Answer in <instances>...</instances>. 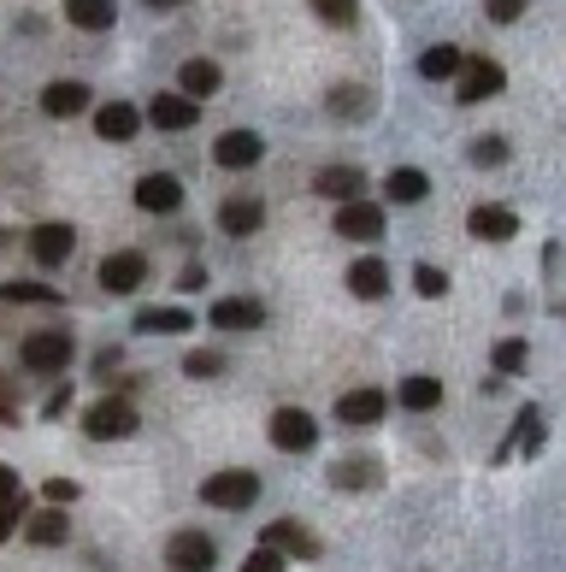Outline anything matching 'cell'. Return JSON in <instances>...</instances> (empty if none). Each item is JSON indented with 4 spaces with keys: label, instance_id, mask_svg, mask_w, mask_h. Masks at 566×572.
<instances>
[{
    "label": "cell",
    "instance_id": "6da1fadb",
    "mask_svg": "<svg viewBox=\"0 0 566 572\" xmlns=\"http://www.w3.org/2000/svg\"><path fill=\"white\" fill-rule=\"evenodd\" d=\"M83 431H89L95 443H125L142 431V413H136L130 395H95V402L83 407Z\"/></svg>",
    "mask_w": 566,
    "mask_h": 572
},
{
    "label": "cell",
    "instance_id": "7a4b0ae2",
    "mask_svg": "<svg viewBox=\"0 0 566 572\" xmlns=\"http://www.w3.org/2000/svg\"><path fill=\"white\" fill-rule=\"evenodd\" d=\"M201 501L218 513H243L260 501V473H248V466H225V473H213L207 484H201Z\"/></svg>",
    "mask_w": 566,
    "mask_h": 572
},
{
    "label": "cell",
    "instance_id": "3957f363",
    "mask_svg": "<svg viewBox=\"0 0 566 572\" xmlns=\"http://www.w3.org/2000/svg\"><path fill=\"white\" fill-rule=\"evenodd\" d=\"M72 360H77V342L65 337V331H30L19 342V367L36 372V378H60Z\"/></svg>",
    "mask_w": 566,
    "mask_h": 572
},
{
    "label": "cell",
    "instance_id": "277c9868",
    "mask_svg": "<svg viewBox=\"0 0 566 572\" xmlns=\"http://www.w3.org/2000/svg\"><path fill=\"white\" fill-rule=\"evenodd\" d=\"M502 89H508V72H502L490 54H467V60H460V77H455V100H460V107L495 100Z\"/></svg>",
    "mask_w": 566,
    "mask_h": 572
},
{
    "label": "cell",
    "instance_id": "5b68a950",
    "mask_svg": "<svg viewBox=\"0 0 566 572\" xmlns=\"http://www.w3.org/2000/svg\"><path fill=\"white\" fill-rule=\"evenodd\" d=\"M384 231H389L384 201H372V195L337 201V236L342 242H384Z\"/></svg>",
    "mask_w": 566,
    "mask_h": 572
},
{
    "label": "cell",
    "instance_id": "8992f818",
    "mask_svg": "<svg viewBox=\"0 0 566 572\" xmlns=\"http://www.w3.org/2000/svg\"><path fill=\"white\" fill-rule=\"evenodd\" d=\"M266 437L278 455H313L319 448V420L307 407H278L271 413V425H266Z\"/></svg>",
    "mask_w": 566,
    "mask_h": 572
},
{
    "label": "cell",
    "instance_id": "52a82bcc",
    "mask_svg": "<svg viewBox=\"0 0 566 572\" xmlns=\"http://www.w3.org/2000/svg\"><path fill=\"white\" fill-rule=\"evenodd\" d=\"M95 284L107 289V296H136V289H148V254L142 248H113L100 259Z\"/></svg>",
    "mask_w": 566,
    "mask_h": 572
},
{
    "label": "cell",
    "instance_id": "ba28073f",
    "mask_svg": "<svg viewBox=\"0 0 566 572\" xmlns=\"http://www.w3.org/2000/svg\"><path fill=\"white\" fill-rule=\"evenodd\" d=\"M165 566L171 572H213L218 566V543L207 531L183 526V531H171V543H165Z\"/></svg>",
    "mask_w": 566,
    "mask_h": 572
},
{
    "label": "cell",
    "instance_id": "9c48e42d",
    "mask_svg": "<svg viewBox=\"0 0 566 572\" xmlns=\"http://www.w3.org/2000/svg\"><path fill=\"white\" fill-rule=\"evenodd\" d=\"M384 413H389L384 384H354V390H342V395H337V420H342V425H354V431L384 425Z\"/></svg>",
    "mask_w": 566,
    "mask_h": 572
},
{
    "label": "cell",
    "instance_id": "30bf717a",
    "mask_svg": "<svg viewBox=\"0 0 566 572\" xmlns=\"http://www.w3.org/2000/svg\"><path fill=\"white\" fill-rule=\"evenodd\" d=\"M195 118H201V100H189V95H178V89H165V95H153V100H148L142 125L165 130V136H183V130H195Z\"/></svg>",
    "mask_w": 566,
    "mask_h": 572
},
{
    "label": "cell",
    "instance_id": "8fae6325",
    "mask_svg": "<svg viewBox=\"0 0 566 572\" xmlns=\"http://www.w3.org/2000/svg\"><path fill=\"white\" fill-rule=\"evenodd\" d=\"M467 236L472 242H513V236H520V213L502 206V201H478L467 213Z\"/></svg>",
    "mask_w": 566,
    "mask_h": 572
},
{
    "label": "cell",
    "instance_id": "7c38bea8",
    "mask_svg": "<svg viewBox=\"0 0 566 572\" xmlns=\"http://www.w3.org/2000/svg\"><path fill=\"white\" fill-rule=\"evenodd\" d=\"M136 206L153 219H171L183 206V178H171V171H148V178H136Z\"/></svg>",
    "mask_w": 566,
    "mask_h": 572
},
{
    "label": "cell",
    "instance_id": "4fadbf2b",
    "mask_svg": "<svg viewBox=\"0 0 566 572\" xmlns=\"http://www.w3.org/2000/svg\"><path fill=\"white\" fill-rule=\"evenodd\" d=\"M260 160H266V136L260 130H225L213 142V166H225V171H248Z\"/></svg>",
    "mask_w": 566,
    "mask_h": 572
},
{
    "label": "cell",
    "instance_id": "5bb4252c",
    "mask_svg": "<svg viewBox=\"0 0 566 572\" xmlns=\"http://www.w3.org/2000/svg\"><path fill=\"white\" fill-rule=\"evenodd\" d=\"M260 543L278 554H296V561H319V549H324L301 519H271V526H260Z\"/></svg>",
    "mask_w": 566,
    "mask_h": 572
},
{
    "label": "cell",
    "instance_id": "9a60e30c",
    "mask_svg": "<svg viewBox=\"0 0 566 572\" xmlns=\"http://www.w3.org/2000/svg\"><path fill=\"white\" fill-rule=\"evenodd\" d=\"M95 136L100 142H136V136H142V107H136V100H100Z\"/></svg>",
    "mask_w": 566,
    "mask_h": 572
},
{
    "label": "cell",
    "instance_id": "2e32d148",
    "mask_svg": "<svg viewBox=\"0 0 566 572\" xmlns=\"http://www.w3.org/2000/svg\"><path fill=\"white\" fill-rule=\"evenodd\" d=\"M213 331H225V337H243V331H260L266 325V301H254V296H225V301H213Z\"/></svg>",
    "mask_w": 566,
    "mask_h": 572
},
{
    "label": "cell",
    "instance_id": "e0dca14e",
    "mask_svg": "<svg viewBox=\"0 0 566 572\" xmlns=\"http://www.w3.org/2000/svg\"><path fill=\"white\" fill-rule=\"evenodd\" d=\"M72 248H77V224H65V219L36 224V231H30V254H36V266H65Z\"/></svg>",
    "mask_w": 566,
    "mask_h": 572
},
{
    "label": "cell",
    "instance_id": "ac0fdd59",
    "mask_svg": "<svg viewBox=\"0 0 566 572\" xmlns=\"http://www.w3.org/2000/svg\"><path fill=\"white\" fill-rule=\"evenodd\" d=\"M342 284H349V296H360V301H384L389 296V259L384 254H360Z\"/></svg>",
    "mask_w": 566,
    "mask_h": 572
},
{
    "label": "cell",
    "instance_id": "d6986e66",
    "mask_svg": "<svg viewBox=\"0 0 566 572\" xmlns=\"http://www.w3.org/2000/svg\"><path fill=\"white\" fill-rule=\"evenodd\" d=\"M260 224H266V201H260V195H231L225 206H218V231L236 236V242L254 236Z\"/></svg>",
    "mask_w": 566,
    "mask_h": 572
},
{
    "label": "cell",
    "instance_id": "ffe728a7",
    "mask_svg": "<svg viewBox=\"0 0 566 572\" xmlns=\"http://www.w3.org/2000/svg\"><path fill=\"white\" fill-rule=\"evenodd\" d=\"M313 195H324V201L366 195V171H360V166H319L313 171Z\"/></svg>",
    "mask_w": 566,
    "mask_h": 572
},
{
    "label": "cell",
    "instance_id": "44dd1931",
    "mask_svg": "<svg viewBox=\"0 0 566 572\" xmlns=\"http://www.w3.org/2000/svg\"><path fill=\"white\" fill-rule=\"evenodd\" d=\"M24 537H30L36 549L72 543V513H65V508H47V501H42V513H24Z\"/></svg>",
    "mask_w": 566,
    "mask_h": 572
},
{
    "label": "cell",
    "instance_id": "7402d4cb",
    "mask_svg": "<svg viewBox=\"0 0 566 572\" xmlns=\"http://www.w3.org/2000/svg\"><path fill=\"white\" fill-rule=\"evenodd\" d=\"M89 83H77V77H60V83H47L42 89V113L47 118H77L83 107H89Z\"/></svg>",
    "mask_w": 566,
    "mask_h": 572
},
{
    "label": "cell",
    "instance_id": "603a6c76",
    "mask_svg": "<svg viewBox=\"0 0 566 572\" xmlns=\"http://www.w3.org/2000/svg\"><path fill=\"white\" fill-rule=\"evenodd\" d=\"M218 83H225V72H218L213 60H201V54L178 65V95H189V100H213Z\"/></svg>",
    "mask_w": 566,
    "mask_h": 572
},
{
    "label": "cell",
    "instance_id": "cb8c5ba5",
    "mask_svg": "<svg viewBox=\"0 0 566 572\" xmlns=\"http://www.w3.org/2000/svg\"><path fill=\"white\" fill-rule=\"evenodd\" d=\"M396 402H402L407 413H437V407H442V378H431V372H414V378H402Z\"/></svg>",
    "mask_w": 566,
    "mask_h": 572
},
{
    "label": "cell",
    "instance_id": "d4e9b609",
    "mask_svg": "<svg viewBox=\"0 0 566 572\" xmlns=\"http://www.w3.org/2000/svg\"><path fill=\"white\" fill-rule=\"evenodd\" d=\"M384 195L396 201V206H419L425 195H431V178H425L419 166H396V171L384 178Z\"/></svg>",
    "mask_w": 566,
    "mask_h": 572
},
{
    "label": "cell",
    "instance_id": "484cf974",
    "mask_svg": "<svg viewBox=\"0 0 566 572\" xmlns=\"http://www.w3.org/2000/svg\"><path fill=\"white\" fill-rule=\"evenodd\" d=\"M65 24L72 30H113L118 0H65Z\"/></svg>",
    "mask_w": 566,
    "mask_h": 572
},
{
    "label": "cell",
    "instance_id": "4316f807",
    "mask_svg": "<svg viewBox=\"0 0 566 572\" xmlns=\"http://www.w3.org/2000/svg\"><path fill=\"white\" fill-rule=\"evenodd\" d=\"M460 60H467V54H460L455 42H431L419 54V77L425 83H449V77H460Z\"/></svg>",
    "mask_w": 566,
    "mask_h": 572
},
{
    "label": "cell",
    "instance_id": "83f0119b",
    "mask_svg": "<svg viewBox=\"0 0 566 572\" xmlns=\"http://www.w3.org/2000/svg\"><path fill=\"white\" fill-rule=\"evenodd\" d=\"M136 331L178 337V331H195V314H189V307H142V314H136Z\"/></svg>",
    "mask_w": 566,
    "mask_h": 572
},
{
    "label": "cell",
    "instance_id": "f1b7e54d",
    "mask_svg": "<svg viewBox=\"0 0 566 572\" xmlns=\"http://www.w3.org/2000/svg\"><path fill=\"white\" fill-rule=\"evenodd\" d=\"M490 367H495V378L525 372V367H531V342H525V337H502V342L490 349Z\"/></svg>",
    "mask_w": 566,
    "mask_h": 572
},
{
    "label": "cell",
    "instance_id": "f546056e",
    "mask_svg": "<svg viewBox=\"0 0 566 572\" xmlns=\"http://www.w3.org/2000/svg\"><path fill=\"white\" fill-rule=\"evenodd\" d=\"M0 301L7 307H42V301H60V289L30 284V277H12V284H0Z\"/></svg>",
    "mask_w": 566,
    "mask_h": 572
},
{
    "label": "cell",
    "instance_id": "4dcf8cb0",
    "mask_svg": "<svg viewBox=\"0 0 566 572\" xmlns=\"http://www.w3.org/2000/svg\"><path fill=\"white\" fill-rule=\"evenodd\" d=\"M372 473H377V460L372 455H354V460H337L331 466V484H342V490H366Z\"/></svg>",
    "mask_w": 566,
    "mask_h": 572
},
{
    "label": "cell",
    "instance_id": "1f68e13d",
    "mask_svg": "<svg viewBox=\"0 0 566 572\" xmlns=\"http://www.w3.org/2000/svg\"><path fill=\"white\" fill-rule=\"evenodd\" d=\"M225 372H231L225 349H189L183 354V378H225Z\"/></svg>",
    "mask_w": 566,
    "mask_h": 572
},
{
    "label": "cell",
    "instance_id": "d6a6232c",
    "mask_svg": "<svg viewBox=\"0 0 566 572\" xmlns=\"http://www.w3.org/2000/svg\"><path fill=\"white\" fill-rule=\"evenodd\" d=\"M319 24H337V30H354L360 24V0H307Z\"/></svg>",
    "mask_w": 566,
    "mask_h": 572
},
{
    "label": "cell",
    "instance_id": "836d02e7",
    "mask_svg": "<svg viewBox=\"0 0 566 572\" xmlns=\"http://www.w3.org/2000/svg\"><path fill=\"white\" fill-rule=\"evenodd\" d=\"M331 113H342V118H372V95L360 89V83H337V89H331Z\"/></svg>",
    "mask_w": 566,
    "mask_h": 572
},
{
    "label": "cell",
    "instance_id": "e575fe53",
    "mask_svg": "<svg viewBox=\"0 0 566 572\" xmlns=\"http://www.w3.org/2000/svg\"><path fill=\"white\" fill-rule=\"evenodd\" d=\"M513 443H520L525 455H537V443H543V407H520V420H513Z\"/></svg>",
    "mask_w": 566,
    "mask_h": 572
},
{
    "label": "cell",
    "instance_id": "d590c367",
    "mask_svg": "<svg viewBox=\"0 0 566 572\" xmlns=\"http://www.w3.org/2000/svg\"><path fill=\"white\" fill-rule=\"evenodd\" d=\"M414 289L425 301H442V296H449V272H442V266H414Z\"/></svg>",
    "mask_w": 566,
    "mask_h": 572
},
{
    "label": "cell",
    "instance_id": "8d00e7d4",
    "mask_svg": "<svg viewBox=\"0 0 566 572\" xmlns=\"http://www.w3.org/2000/svg\"><path fill=\"white\" fill-rule=\"evenodd\" d=\"M467 160L472 166H508V142L502 136H478V142L467 148Z\"/></svg>",
    "mask_w": 566,
    "mask_h": 572
},
{
    "label": "cell",
    "instance_id": "74e56055",
    "mask_svg": "<svg viewBox=\"0 0 566 572\" xmlns=\"http://www.w3.org/2000/svg\"><path fill=\"white\" fill-rule=\"evenodd\" d=\"M42 501H47V508H72V501H77V478H47Z\"/></svg>",
    "mask_w": 566,
    "mask_h": 572
},
{
    "label": "cell",
    "instance_id": "f35d334b",
    "mask_svg": "<svg viewBox=\"0 0 566 572\" xmlns=\"http://www.w3.org/2000/svg\"><path fill=\"white\" fill-rule=\"evenodd\" d=\"M243 572H289V554H278V549H254L248 561H243Z\"/></svg>",
    "mask_w": 566,
    "mask_h": 572
},
{
    "label": "cell",
    "instance_id": "ab89813d",
    "mask_svg": "<svg viewBox=\"0 0 566 572\" xmlns=\"http://www.w3.org/2000/svg\"><path fill=\"white\" fill-rule=\"evenodd\" d=\"M525 7H531V0H484L490 24H520V19H525Z\"/></svg>",
    "mask_w": 566,
    "mask_h": 572
},
{
    "label": "cell",
    "instance_id": "60d3db41",
    "mask_svg": "<svg viewBox=\"0 0 566 572\" xmlns=\"http://www.w3.org/2000/svg\"><path fill=\"white\" fill-rule=\"evenodd\" d=\"M19 531H24V501L12 496L7 508H0V543H7V537H19Z\"/></svg>",
    "mask_w": 566,
    "mask_h": 572
},
{
    "label": "cell",
    "instance_id": "b9f144b4",
    "mask_svg": "<svg viewBox=\"0 0 566 572\" xmlns=\"http://www.w3.org/2000/svg\"><path fill=\"white\" fill-rule=\"evenodd\" d=\"M12 425H19V402H12V390L0 384V431H12Z\"/></svg>",
    "mask_w": 566,
    "mask_h": 572
},
{
    "label": "cell",
    "instance_id": "7bdbcfd3",
    "mask_svg": "<svg viewBox=\"0 0 566 572\" xmlns=\"http://www.w3.org/2000/svg\"><path fill=\"white\" fill-rule=\"evenodd\" d=\"M65 407H72V390H65V384H60L54 395H47V407H42V413H47V420H60V413H65Z\"/></svg>",
    "mask_w": 566,
    "mask_h": 572
},
{
    "label": "cell",
    "instance_id": "ee69618b",
    "mask_svg": "<svg viewBox=\"0 0 566 572\" xmlns=\"http://www.w3.org/2000/svg\"><path fill=\"white\" fill-rule=\"evenodd\" d=\"M12 496H19V473H12V466H0V508H7Z\"/></svg>",
    "mask_w": 566,
    "mask_h": 572
},
{
    "label": "cell",
    "instance_id": "f6af8a7d",
    "mask_svg": "<svg viewBox=\"0 0 566 572\" xmlns=\"http://www.w3.org/2000/svg\"><path fill=\"white\" fill-rule=\"evenodd\" d=\"M207 284V266H183V277H178V289H201Z\"/></svg>",
    "mask_w": 566,
    "mask_h": 572
},
{
    "label": "cell",
    "instance_id": "bcb514c9",
    "mask_svg": "<svg viewBox=\"0 0 566 572\" xmlns=\"http://www.w3.org/2000/svg\"><path fill=\"white\" fill-rule=\"evenodd\" d=\"M148 12H178V7H189V0H142Z\"/></svg>",
    "mask_w": 566,
    "mask_h": 572
}]
</instances>
